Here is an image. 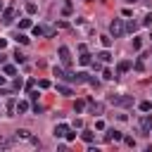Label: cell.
Returning a JSON list of instances; mask_svg holds the SVG:
<instances>
[{
    "mask_svg": "<svg viewBox=\"0 0 152 152\" xmlns=\"http://www.w3.org/2000/svg\"><path fill=\"white\" fill-rule=\"evenodd\" d=\"M140 131H142L145 135H147V133L152 131V116H145V119L140 121Z\"/></svg>",
    "mask_w": 152,
    "mask_h": 152,
    "instance_id": "7",
    "label": "cell"
},
{
    "mask_svg": "<svg viewBox=\"0 0 152 152\" xmlns=\"http://www.w3.org/2000/svg\"><path fill=\"white\" fill-rule=\"evenodd\" d=\"M88 83H90L93 88H97V86H100V81H97V78H88Z\"/></svg>",
    "mask_w": 152,
    "mask_h": 152,
    "instance_id": "36",
    "label": "cell"
},
{
    "mask_svg": "<svg viewBox=\"0 0 152 152\" xmlns=\"http://www.w3.org/2000/svg\"><path fill=\"white\" fill-rule=\"evenodd\" d=\"M83 107H86V102H83V100H76V102H74V112H76V114H78V112H83Z\"/></svg>",
    "mask_w": 152,
    "mask_h": 152,
    "instance_id": "16",
    "label": "cell"
},
{
    "mask_svg": "<svg viewBox=\"0 0 152 152\" xmlns=\"http://www.w3.org/2000/svg\"><path fill=\"white\" fill-rule=\"evenodd\" d=\"M14 109H17V104H14V102H12V100H10V102H7V112H10V116H12V114H14Z\"/></svg>",
    "mask_w": 152,
    "mask_h": 152,
    "instance_id": "31",
    "label": "cell"
},
{
    "mask_svg": "<svg viewBox=\"0 0 152 152\" xmlns=\"http://www.w3.org/2000/svg\"><path fill=\"white\" fill-rule=\"evenodd\" d=\"M138 107H140V112H150V109H152V104H150L147 100H145V102H140Z\"/></svg>",
    "mask_w": 152,
    "mask_h": 152,
    "instance_id": "25",
    "label": "cell"
},
{
    "mask_svg": "<svg viewBox=\"0 0 152 152\" xmlns=\"http://www.w3.org/2000/svg\"><path fill=\"white\" fill-rule=\"evenodd\" d=\"M17 43L26 45V43H28V36H24V33H17Z\"/></svg>",
    "mask_w": 152,
    "mask_h": 152,
    "instance_id": "22",
    "label": "cell"
},
{
    "mask_svg": "<svg viewBox=\"0 0 152 152\" xmlns=\"http://www.w3.org/2000/svg\"><path fill=\"white\" fill-rule=\"evenodd\" d=\"M21 86H24V83H21V78H17V81H14V83H12V88H14V90H19V88H21Z\"/></svg>",
    "mask_w": 152,
    "mask_h": 152,
    "instance_id": "35",
    "label": "cell"
},
{
    "mask_svg": "<svg viewBox=\"0 0 152 152\" xmlns=\"http://www.w3.org/2000/svg\"><path fill=\"white\" fill-rule=\"evenodd\" d=\"M31 26H33L31 19H21V21H19V28H31Z\"/></svg>",
    "mask_w": 152,
    "mask_h": 152,
    "instance_id": "19",
    "label": "cell"
},
{
    "mask_svg": "<svg viewBox=\"0 0 152 152\" xmlns=\"http://www.w3.org/2000/svg\"><path fill=\"white\" fill-rule=\"evenodd\" d=\"M14 138H17V140H31V131L19 128V131H14Z\"/></svg>",
    "mask_w": 152,
    "mask_h": 152,
    "instance_id": "8",
    "label": "cell"
},
{
    "mask_svg": "<svg viewBox=\"0 0 152 152\" xmlns=\"http://www.w3.org/2000/svg\"><path fill=\"white\" fill-rule=\"evenodd\" d=\"M95 128H97V131H104V121L97 119V121H95Z\"/></svg>",
    "mask_w": 152,
    "mask_h": 152,
    "instance_id": "33",
    "label": "cell"
},
{
    "mask_svg": "<svg viewBox=\"0 0 152 152\" xmlns=\"http://www.w3.org/2000/svg\"><path fill=\"white\" fill-rule=\"evenodd\" d=\"M78 62H81L83 66H86V64H90V55H88V50H83V52H81V57H78Z\"/></svg>",
    "mask_w": 152,
    "mask_h": 152,
    "instance_id": "12",
    "label": "cell"
},
{
    "mask_svg": "<svg viewBox=\"0 0 152 152\" xmlns=\"http://www.w3.org/2000/svg\"><path fill=\"white\" fill-rule=\"evenodd\" d=\"M0 12H2V0H0Z\"/></svg>",
    "mask_w": 152,
    "mask_h": 152,
    "instance_id": "41",
    "label": "cell"
},
{
    "mask_svg": "<svg viewBox=\"0 0 152 152\" xmlns=\"http://www.w3.org/2000/svg\"><path fill=\"white\" fill-rule=\"evenodd\" d=\"M66 131H69V126H66V124H57V126H55V131H52V135H55V138H64V135H66Z\"/></svg>",
    "mask_w": 152,
    "mask_h": 152,
    "instance_id": "6",
    "label": "cell"
},
{
    "mask_svg": "<svg viewBox=\"0 0 152 152\" xmlns=\"http://www.w3.org/2000/svg\"><path fill=\"white\" fill-rule=\"evenodd\" d=\"M0 147H12V140H5V138H0Z\"/></svg>",
    "mask_w": 152,
    "mask_h": 152,
    "instance_id": "34",
    "label": "cell"
},
{
    "mask_svg": "<svg viewBox=\"0 0 152 152\" xmlns=\"http://www.w3.org/2000/svg\"><path fill=\"white\" fill-rule=\"evenodd\" d=\"M90 109H93V114H102V104L100 102H90Z\"/></svg>",
    "mask_w": 152,
    "mask_h": 152,
    "instance_id": "17",
    "label": "cell"
},
{
    "mask_svg": "<svg viewBox=\"0 0 152 152\" xmlns=\"http://www.w3.org/2000/svg\"><path fill=\"white\" fill-rule=\"evenodd\" d=\"M128 69H131V62H128V59H121V62L116 64V74H126Z\"/></svg>",
    "mask_w": 152,
    "mask_h": 152,
    "instance_id": "9",
    "label": "cell"
},
{
    "mask_svg": "<svg viewBox=\"0 0 152 152\" xmlns=\"http://www.w3.org/2000/svg\"><path fill=\"white\" fill-rule=\"evenodd\" d=\"M138 26H140V24H138V21H133V19H131V21H128V24H124V31H128V33H135V31H138Z\"/></svg>",
    "mask_w": 152,
    "mask_h": 152,
    "instance_id": "11",
    "label": "cell"
},
{
    "mask_svg": "<svg viewBox=\"0 0 152 152\" xmlns=\"http://www.w3.org/2000/svg\"><path fill=\"white\" fill-rule=\"evenodd\" d=\"M38 88H43V90H45V88H50V81H45V78H43V81H38Z\"/></svg>",
    "mask_w": 152,
    "mask_h": 152,
    "instance_id": "32",
    "label": "cell"
},
{
    "mask_svg": "<svg viewBox=\"0 0 152 152\" xmlns=\"http://www.w3.org/2000/svg\"><path fill=\"white\" fill-rule=\"evenodd\" d=\"M36 10H38V7H36L33 2H28V5H26V12H28V14H36Z\"/></svg>",
    "mask_w": 152,
    "mask_h": 152,
    "instance_id": "29",
    "label": "cell"
},
{
    "mask_svg": "<svg viewBox=\"0 0 152 152\" xmlns=\"http://www.w3.org/2000/svg\"><path fill=\"white\" fill-rule=\"evenodd\" d=\"M121 138H124V133H121V131H116V128H109V131H107V135H104V140H109V142H119Z\"/></svg>",
    "mask_w": 152,
    "mask_h": 152,
    "instance_id": "5",
    "label": "cell"
},
{
    "mask_svg": "<svg viewBox=\"0 0 152 152\" xmlns=\"http://www.w3.org/2000/svg\"><path fill=\"white\" fill-rule=\"evenodd\" d=\"M81 140H86V142H93V131H83V133H81Z\"/></svg>",
    "mask_w": 152,
    "mask_h": 152,
    "instance_id": "18",
    "label": "cell"
},
{
    "mask_svg": "<svg viewBox=\"0 0 152 152\" xmlns=\"http://www.w3.org/2000/svg\"><path fill=\"white\" fill-rule=\"evenodd\" d=\"M71 12H74V7H71V2H66V5H64V10H62V14H64V17H69Z\"/></svg>",
    "mask_w": 152,
    "mask_h": 152,
    "instance_id": "21",
    "label": "cell"
},
{
    "mask_svg": "<svg viewBox=\"0 0 152 152\" xmlns=\"http://www.w3.org/2000/svg\"><path fill=\"white\" fill-rule=\"evenodd\" d=\"M2 71H5L7 76H14V74H17V66H14V64H5V69H2Z\"/></svg>",
    "mask_w": 152,
    "mask_h": 152,
    "instance_id": "13",
    "label": "cell"
},
{
    "mask_svg": "<svg viewBox=\"0 0 152 152\" xmlns=\"http://www.w3.org/2000/svg\"><path fill=\"white\" fill-rule=\"evenodd\" d=\"M2 62H5V55H2V50H0V64H2Z\"/></svg>",
    "mask_w": 152,
    "mask_h": 152,
    "instance_id": "38",
    "label": "cell"
},
{
    "mask_svg": "<svg viewBox=\"0 0 152 152\" xmlns=\"http://www.w3.org/2000/svg\"><path fill=\"white\" fill-rule=\"evenodd\" d=\"M26 109H28V102H26V100H21V102L17 104V112H26Z\"/></svg>",
    "mask_w": 152,
    "mask_h": 152,
    "instance_id": "24",
    "label": "cell"
},
{
    "mask_svg": "<svg viewBox=\"0 0 152 152\" xmlns=\"http://www.w3.org/2000/svg\"><path fill=\"white\" fill-rule=\"evenodd\" d=\"M57 55H59V59H62V64H71V52H69V48L66 45H59V50H57Z\"/></svg>",
    "mask_w": 152,
    "mask_h": 152,
    "instance_id": "4",
    "label": "cell"
},
{
    "mask_svg": "<svg viewBox=\"0 0 152 152\" xmlns=\"http://www.w3.org/2000/svg\"><path fill=\"white\" fill-rule=\"evenodd\" d=\"M102 78H104V81H112V78H116V76H114V71L104 69V71H102Z\"/></svg>",
    "mask_w": 152,
    "mask_h": 152,
    "instance_id": "20",
    "label": "cell"
},
{
    "mask_svg": "<svg viewBox=\"0 0 152 152\" xmlns=\"http://www.w3.org/2000/svg\"><path fill=\"white\" fill-rule=\"evenodd\" d=\"M12 57H14V62H19V64H21V62L26 59V57H24V55H21L19 50H14V55H12Z\"/></svg>",
    "mask_w": 152,
    "mask_h": 152,
    "instance_id": "23",
    "label": "cell"
},
{
    "mask_svg": "<svg viewBox=\"0 0 152 152\" xmlns=\"http://www.w3.org/2000/svg\"><path fill=\"white\" fill-rule=\"evenodd\" d=\"M121 140H124V142H126V145H128V147H135V140H133V138H131V135H124V138H121Z\"/></svg>",
    "mask_w": 152,
    "mask_h": 152,
    "instance_id": "26",
    "label": "cell"
},
{
    "mask_svg": "<svg viewBox=\"0 0 152 152\" xmlns=\"http://www.w3.org/2000/svg\"><path fill=\"white\" fill-rule=\"evenodd\" d=\"M126 2H131V5H133V2H138V0H126Z\"/></svg>",
    "mask_w": 152,
    "mask_h": 152,
    "instance_id": "40",
    "label": "cell"
},
{
    "mask_svg": "<svg viewBox=\"0 0 152 152\" xmlns=\"http://www.w3.org/2000/svg\"><path fill=\"white\" fill-rule=\"evenodd\" d=\"M74 78H76V83H83V81H88V74L86 71H78V74H74Z\"/></svg>",
    "mask_w": 152,
    "mask_h": 152,
    "instance_id": "14",
    "label": "cell"
},
{
    "mask_svg": "<svg viewBox=\"0 0 152 152\" xmlns=\"http://www.w3.org/2000/svg\"><path fill=\"white\" fill-rule=\"evenodd\" d=\"M100 40H102V45H104V48H109V45H112V38H109V36H102Z\"/></svg>",
    "mask_w": 152,
    "mask_h": 152,
    "instance_id": "30",
    "label": "cell"
},
{
    "mask_svg": "<svg viewBox=\"0 0 152 152\" xmlns=\"http://www.w3.org/2000/svg\"><path fill=\"white\" fill-rule=\"evenodd\" d=\"M57 93H59V95H66V97L74 95V90H71L69 86H64V83H57Z\"/></svg>",
    "mask_w": 152,
    "mask_h": 152,
    "instance_id": "10",
    "label": "cell"
},
{
    "mask_svg": "<svg viewBox=\"0 0 152 152\" xmlns=\"http://www.w3.org/2000/svg\"><path fill=\"white\" fill-rule=\"evenodd\" d=\"M109 102L116 107H133V97L131 95H109Z\"/></svg>",
    "mask_w": 152,
    "mask_h": 152,
    "instance_id": "1",
    "label": "cell"
},
{
    "mask_svg": "<svg viewBox=\"0 0 152 152\" xmlns=\"http://www.w3.org/2000/svg\"><path fill=\"white\" fill-rule=\"evenodd\" d=\"M140 24H142V26H152V12H150V14H145V19H142Z\"/></svg>",
    "mask_w": 152,
    "mask_h": 152,
    "instance_id": "27",
    "label": "cell"
},
{
    "mask_svg": "<svg viewBox=\"0 0 152 152\" xmlns=\"http://www.w3.org/2000/svg\"><path fill=\"white\" fill-rule=\"evenodd\" d=\"M150 40H152V31H150Z\"/></svg>",
    "mask_w": 152,
    "mask_h": 152,
    "instance_id": "42",
    "label": "cell"
},
{
    "mask_svg": "<svg viewBox=\"0 0 152 152\" xmlns=\"http://www.w3.org/2000/svg\"><path fill=\"white\" fill-rule=\"evenodd\" d=\"M2 83H5V76H0V86H2Z\"/></svg>",
    "mask_w": 152,
    "mask_h": 152,
    "instance_id": "39",
    "label": "cell"
},
{
    "mask_svg": "<svg viewBox=\"0 0 152 152\" xmlns=\"http://www.w3.org/2000/svg\"><path fill=\"white\" fill-rule=\"evenodd\" d=\"M109 33H112L114 38L124 36V21H121V19H114V21L109 24Z\"/></svg>",
    "mask_w": 152,
    "mask_h": 152,
    "instance_id": "3",
    "label": "cell"
},
{
    "mask_svg": "<svg viewBox=\"0 0 152 152\" xmlns=\"http://www.w3.org/2000/svg\"><path fill=\"white\" fill-rule=\"evenodd\" d=\"M97 57H100V62H112V55H109L107 50H102V52H100Z\"/></svg>",
    "mask_w": 152,
    "mask_h": 152,
    "instance_id": "15",
    "label": "cell"
},
{
    "mask_svg": "<svg viewBox=\"0 0 152 152\" xmlns=\"http://www.w3.org/2000/svg\"><path fill=\"white\" fill-rule=\"evenodd\" d=\"M7 48V38H0V50H5Z\"/></svg>",
    "mask_w": 152,
    "mask_h": 152,
    "instance_id": "37",
    "label": "cell"
},
{
    "mask_svg": "<svg viewBox=\"0 0 152 152\" xmlns=\"http://www.w3.org/2000/svg\"><path fill=\"white\" fill-rule=\"evenodd\" d=\"M14 10H17V5H10L7 10H2V17H0V21H2L5 26L14 21Z\"/></svg>",
    "mask_w": 152,
    "mask_h": 152,
    "instance_id": "2",
    "label": "cell"
},
{
    "mask_svg": "<svg viewBox=\"0 0 152 152\" xmlns=\"http://www.w3.org/2000/svg\"><path fill=\"white\" fill-rule=\"evenodd\" d=\"M140 48H142V40H140V38H135V36H133V50H140Z\"/></svg>",
    "mask_w": 152,
    "mask_h": 152,
    "instance_id": "28",
    "label": "cell"
}]
</instances>
